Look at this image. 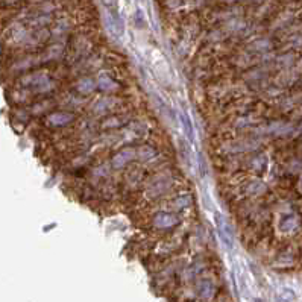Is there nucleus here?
<instances>
[{
    "mask_svg": "<svg viewBox=\"0 0 302 302\" xmlns=\"http://www.w3.org/2000/svg\"><path fill=\"white\" fill-rule=\"evenodd\" d=\"M20 84L23 85V88H32L35 93H41V95L43 93H49V92H52L55 88V82L44 72L24 75L20 79Z\"/></svg>",
    "mask_w": 302,
    "mask_h": 302,
    "instance_id": "obj_1",
    "label": "nucleus"
},
{
    "mask_svg": "<svg viewBox=\"0 0 302 302\" xmlns=\"http://www.w3.org/2000/svg\"><path fill=\"white\" fill-rule=\"evenodd\" d=\"M137 158V150L132 147H125L122 150H118L117 154L112 155L111 158V167L114 170H120L123 167H126L129 163H132Z\"/></svg>",
    "mask_w": 302,
    "mask_h": 302,
    "instance_id": "obj_2",
    "label": "nucleus"
},
{
    "mask_svg": "<svg viewBox=\"0 0 302 302\" xmlns=\"http://www.w3.org/2000/svg\"><path fill=\"white\" fill-rule=\"evenodd\" d=\"M73 120H75L73 112H70V111H55V112L47 115L46 123L49 126H53V128H64V126H69Z\"/></svg>",
    "mask_w": 302,
    "mask_h": 302,
    "instance_id": "obj_3",
    "label": "nucleus"
},
{
    "mask_svg": "<svg viewBox=\"0 0 302 302\" xmlns=\"http://www.w3.org/2000/svg\"><path fill=\"white\" fill-rule=\"evenodd\" d=\"M154 226L157 229H172L175 226L179 225V219L176 214H172V213H167V211H161L158 213L154 220H152Z\"/></svg>",
    "mask_w": 302,
    "mask_h": 302,
    "instance_id": "obj_4",
    "label": "nucleus"
},
{
    "mask_svg": "<svg viewBox=\"0 0 302 302\" xmlns=\"http://www.w3.org/2000/svg\"><path fill=\"white\" fill-rule=\"evenodd\" d=\"M106 24H108V29L115 35V37H122L125 34V21L123 18L120 17V14L115 11V9H111L108 11L106 14Z\"/></svg>",
    "mask_w": 302,
    "mask_h": 302,
    "instance_id": "obj_5",
    "label": "nucleus"
},
{
    "mask_svg": "<svg viewBox=\"0 0 302 302\" xmlns=\"http://www.w3.org/2000/svg\"><path fill=\"white\" fill-rule=\"evenodd\" d=\"M217 231H219V235L222 238V241L226 245L228 249H232L234 248V232H232V226L223 219V217H217Z\"/></svg>",
    "mask_w": 302,
    "mask_h": 302,
    "instance_id": "obj_6",
    "label": "nucleus"
},
{
    "mask_svg": "<svg viewBox=\"0 0 302 302\" xmlns=\"http://www.w3.org/2000/svg\"><path fill=\"white\" fill-rule=\"evenodd\" d=\"M274 49V41L267 37H260V38H255L249 46H248V50L249 53H267Z\"/></svg>",
    "mask_w": 302,
    "mask_h": 302,
    "instance_id": "obj_7",
    "label": "nucleus"
},
{
    "mask_svg": "<svg viewBox=\"0 0 302 302\" xmlns=\"http://www.w3.org/2000/svg\"><path fill=\"white\" fill-rule=\"evenodd\" d=\"M196 290H198V296L201 298L202 301H209V299H213L214 295H216V286H214L213 281L208 280V278H203V280H199V281H198Z\"/></svg>",
    "mask_w": 302,
    "mask_h": 302,
    "instance_id": "obj_8",
    "label": "nucleus"
},
{
    "mask_svg": "<svg viewBox=\"0 0 302 302\" xmlns=\"http://www.w3.org/2000/svg\"><path fill=\"white\" fill-rule=\"evenodd\" d=\"M255 147H258V143H255L252 140H240V141H232V143L226 144L225 150L226 152H232V154H240V152L254 150Z\"/></svg>",
    "mask_w": 302,
    "mask_h": 302,
    "instance_id": "obj_9",
    "label": "nucleus"
},
{
    "mask_svg": "<svg viewBox=\"0 0 302 302\" xmlns=\"http://www.w3.org/2000/svg\"><path fill=\"white\" fill-rule=\"evenodd\" d=\"M70 29H72V21H70L69 18H66V17H63V18L56 20V21L52 24L50 34H52L53 37H63V35H66Z\"/></svg>",
    "mask_w": 302,
    "mask_h": 302,
    "instance_id": "obj_10",
    "label": "nucleus"
},
{
    "mask_svg": "<svg viewBox=\"0 0 302 302\" xmlns=\"http://www.w3.org/2000/svg\"><path fill=\"white\" fill-rule=\"evenodd\" d=\"M178 118H179L181 128H183V131H184V135L187 137V140H189L190 143H193V140H195V128H193V123H192L190 117H189L186 112H179Z\"/></svg>",
    "mask_w": 302,
    "mask_h": 302,
    "instance_id": "obj_11",
    "label": "nucleus"
},
{
    "mask_svg": "<svg viewBox=\"0 0 302 302\" xmlns=\"http://www.w3.org/2000/svg\"><path fill=\"white\" fill-rule=\"evenodd\" d=\"M96 84L103 92H115L118 88V84L108 73H99L98 79H96Z\"/></svg>",
    "mask_w": 302,
    "mask_h": 302,
    "instance_id": "obj_12",
    "label": "nucleus"
},
{
    "mask_svg": "<svg viewBox=\"0 0 302 302\" xmlns=\"http://www.w3.org/2000/svg\"><path fill=\"white\" fill-rule=\"evenodd\" d=\"M96 82L92 79V78H88V76H84V78H81L78 82H76V92L78 93H81V95H84V96H87V95H90V93H93L95 92V88H96Z\"/></svg>",
    "mask_w": 302,
    "mask_h": 302,
    "instance_id": "obj_13",
    "label": "nucleus"
},
{
    "mask_svg": "<svg viewBox=\"0 0 302 302\" xmlns=\"http://www.w3.org/2000/svg\"><path fill=\"white\" fill-rule=\"evenodd\" d=\"M245 192H246L248 196H261V195H264L267 192V186L263 181H260V179H254V181H251L246 186Z\"/></svg>",
    "mask_w": 302,
    "mask_h": 302,
    "instance_id": "obj_14",
    "label": "nucleus"
},
{
    "mask_svg": "<svg viewBox=\"0 0 302 302\" xmlns=\"http://www.w3.org/2000/svg\"><path fill=\"white\" fill-rule=\"evenodd\" d=\"M298 226H299V219L293 214H289V216L283 217L281 222H280V229L286 234L293 232Z\"/></svg>",
    "mask_w": 302,
    "mask_h": 302,
    "instance_id": "obj_15",
    "label": "nucleus"
},
{
    "mask_svg": "<svg viewBox=\"0 0 302 302\" xmlns=\"http://www.w3.org/2000/svg\"><path fill=\"white\" fill-rule=\"evenodd\" d=\"M63 52H64V46L61 43H53L47 50L46 53L43 55V59L44 61H55V59H59L63 56Z\"/></svg>",
    "mask_w": 302,
    "mask_h": 302,
    "instance_id": "obj_16",
    "label": "nucleus"
},
{
    "mask_svg": "<svg viewBox=\"0 0 302 302\" xmlns=\"http://www.w3.org/2000/svg\"><path fill=\"white\" fill-rule=\"evenodd\" d=\"M114 103H115L114 98H102L95 105V112L96 114H106L114 108Z\"/></svg>",
    "mask_w": 302,
    "mask_h": 302,
    "instance_id": "obj_17",
    "label": "nucleus"
},
{
    "mask_svg": "<svg viewBox=\"0 0 302 302\" xmlns=\"http://www.w3.org/2000/svg\"><path fill=\"white\" fill-rule=\"evenodd\" d=\"M295 63V53L293 52H284L278 58H275V64L280 69H290Z\"/></svg>",
    "mask_w": 302,
    "mask_h": 302,
    "instance_id": "obj_18",
    "label": "nucleus"
},
{
    "mask_svg": "<svg viewBox=\"0 0 302 302\" xmlns=\"http://www.w3.org/2000/svg\"><path fill=\"white\" fill-rule=\"evenodd\" d=\"M40 59H41L40 56H26V58L17 61L15 66H14V69H15V70H20V72H21V70H27V69L34 67L35 64H38Z\"/></svg>",
    "mask_w": 302,
    "mask_h": 302,
    "instance_id": "obj_19",
    "label": "nucleus"
},
{
    "mask_svg": "<svg viewBox=\"0 0 302 302\" xmlns=\"http://www.w3.org/2000/svg\"><path fill=\"white\" fill-rule=\"evenodd\" d=\"M157 157V150L149 147V146H143L137 150V158H140L141 161H147Z\"/></svg>",
    "mask_w": 302,
    "mask_h": 302,
    "instance_id": "obj_20",
    "label": "nucleus"
},
{
    "mask_svg": "<svg viewBox=\"0 0 302 302\" xmlns=\"http://www.w3.org/2000/svg\"><path fill=\"white\" fill-rule=\"evenodd\" d=\"M193 203V199L190 195H184V196H178L175 201H173V206L176 209H184V208H189L190 205Z\"/></svg>",
    "mask_w": 302,
    "mask_h": 302,
    "instance_id": "obj_21",
    "label": "nucleus"
},
{
    "mask_svg": "<svg viewBox=\"0 0 302 302\" xmlns=\"http://www.w3.org/2000/svg\"><path fill=\"white\" fill-rule=\"evenodd\" d=\"M266 164H267V161H266V158L263 155L255 158V160H252V169L255 172H263L266 169Z\"/></svg>",
    "mask_w": 302,
    "mask_h": 302,
    "instance_id": "obj_22",
    "label": "nucleus"
},
{
    "mask_svg": "<svg viewBox=\"0 0 302 302\" xmlns=\"http://www.w3.org/2000/svg\"><path fill=\"white\" fill-rule=\"evenodd\" d=\"M281 298H283V301L284 302H292L295 299V293L290 290V289H283V292H281Z\"/></svg>",
    "mask_w": 302,
    "mask_h": 302,
    "instance_id": "obj_23",
    "label": "nucleus"
},
{
    "mask_svg": "<svg viewBox=\"0 0 302 302\" xmlns=\"http://www.w3.org/2000/svg\"><path fill=\"white\" fill-rule=\"evenodd\" d=\"M102 5L108 9V11H111V9H115V6H117V3H118V0H101Z\"/></svg>",
    "mask_w": 302,
    "mask_h": 302,
    "instance_id": "obj_24",
    "label": "nucleus"
},
{
    "mask_svg": "<svg viewBox=\"0 0 302 302\" xmlns=\"http://www.w3.org/2000/svg\"><path fill=\"white\" fill-rule=\"evenodd\" d=\"M134 20H135V23H137V26H138V27H141V26H143V23H144V15H143L141 9H138V11H137V14H135V17H134Z\"/></svg>",
    "mask_w": 302,
    "mask_h": 302,
    "instance_id": "obj_25",
    "label": "nucleus"
},
{
    "mask_svg": "<svg viewBox=\"0 0 302 302\" xmlns=\"http://www.w3.org/2000/svg\"><path fill=\"white\" fill-rule=\"evenodd\" d=\"M220 2H223L225 5H237V3H241L245 0H220Z\"/></svg>",
    "mask_w": 302,
    "mask_h": 302,
    "instance_id": "obj_26",
    "label": "nucleus"
},
{
    "mask_svg": "<svg viewBox=\"0 0 302 302\" xmlns=\"http://www.w3.org/2000/svg\"><path fill=\"white\" fill-rule=\"evenodd\" d=\"M246 3H249V5H255V6H258V5H261V3H264L266 0H245Z\"/></svg>",
    "mask_w": 302,
    "mask_h": 302,
    "instance_id": "obj_27",
    "label": "nucleus"
},
{
    "mask_svg": "<svg viewBox=\"0 0 302 302\" xmlns=\"http://www.w3.org/2000/svg\"><path fill=\"white\" fill-rule=\"evenodd\" d=\"M3 2H5L6 5H14V3H18L20 0H3Z\"/></svg>",
    "mask_w": 302,
    "mask_h": 302,
    "instance_id": "obj_28",
    "label": "nucleus"
},
{
    "mask_svg": "<svg viewBox=\"0 0 302 302\" xmlns=\"http://www.w3.org/2000/svg\"><path fill=\"white\" fill-rule=\"evenodd\" d=\"M299 190H301V192H302V178H301V179H299Z\"/></svg>",
    "mask_w": 302,
    "mask_h": 302,
    "instance_id": "obj_29",
    "label": "nucleus"
},
{
    "mask_svg": "<svg viewBox=\"0 0 302 302\" xmlns=\"http://www.w3.org/2000/svg\"><path fill=\"white\" fill-rule=\"evenodd\" d=\"M301 131H302V128H301Z\"/></svg>",
    "mask_w": 302,
    "mask_h": 302,
    "instance_id": "obj_30",
    "label": "nucleus"
}]
</instances>
